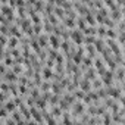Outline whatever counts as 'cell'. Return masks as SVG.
Returning a JSON list of instances; mask_svg holds the SVG:
<instances>
[{"instance_id": "6da1fadb", "label": "cell", "mask_w": 125, "mask_h": 125, "mask_svg": "<svg viewBox=\"0 0 125 125\" xmlns=\"http://www.w3.org/2000/svg\"><path fill=\"white\" fill-rule=\"evenodd\" d=\"M69 38L75 43V44H81L83 41H84V34H83V31H80V30H72V31H69Z\"/></svg>"}, {"instance_id": "7a4b0ae2", "label": "cell", "mask_w": 125, "mask_h": 125, "mask_svg": "<svg viewBox=\"0 0 125 125\" xmlns=\"http://www.w3.org/2000/svg\"><path fill=\"white\" fill-rule=\"evenodd\" d=\"M60 37H57V35H54V34H50L49 35V46H52V49L53 50H57L59 47H60Z\"/></svg>"}, {"instance_id": "3957f363", "label": "cell", "mask_w": 125, "mask_h": 125, "mask_svg": "<svg viewBox=\"0 0 125 125\" xmlns=\"http://www.w3.org/2000/svg\"><path fill=\"white\" fill-rule=\"evenodd\" d=\"M84 112V103L83 102H75L72 107V116H78Z\"/></svg>"}, {"instance_id": "277c9868", "label": "cell", "mask_w": 125, "mask_h": 125, "mask_svg": "<svg viewBox=\"0 0 125 125\" xmlns=\"http://www.w3.org/2000/svg\"><path fill=\"white\" fill-rule=\"evenodd\" d=\"M37 43H38V46L40 47H49V35H46V34H40L38 37H37Z\"/></svg>"}, {"instance_id": "5b68a950", "label": "cell", "mask_w": 125, "mask_h": 125, "mask_svg": "<svg viewBox=\"0 0 125 125\" xmlns=\"http://www.w3.org/2000/svg\"><path fill=\"white\" fill-rule=\"evenodd\" d=\"M78 84H80V90H81V91H84V93H88V91L91 90V83H90V81H87V80H84V78H83Z\"/></svg>"}, {"instance_id": "8992f818", "label": "cell", "mask_w": 125, "mask_h": 125, "mask_svg": "<svg viewBox=\"0 0 125 125\" xmlns=\"http://www.w3.org/2000/svg\"><path fill=\"white\" fill-rule=\"evenodd\" d=\"M53 15H54L57 19H62V21L65 19V10L62 9V8H59V6H54V9H53Z\"/></svg>"}, {"instance_id": "52a82bcc", "label": "cell", "mask_w": 125, "mask_h": 125, "mask_svg": "<svg viewBox=\"0 0 125 125\" xmlns=\"http://www.w3.org/2000/svg\"><path fill=\"white\" fill-rule=\"evenodd\" d=\"M5 109H6V112L9 113V112H15L16 110V104H15V102L13 100H8L6 103H5V106H3Z\"/></svg>"}, {"instance_id": "ba28073f", "label": "cell", "mask_w": 125, "mask_h": 125, "mask_svg": "<svg viewBox=\"0 0 125 125\" xmlns=\"http://www.w3.org/2000/svg\"><path fill=\"white\" fill-rule=\"evenodd\" d=\"M93 46H94L96 52H100V53H102V50H103V49L106 47L104 41H103V40H97V38H96V41H94V44H93Z\"/></svg>"}, {"instance_id": "9c48e42d", "label": "cell", "mask_w": 125, "mask_h": 125, "mask_svg": "<svg viewBox=\"0 0 125 125\" xmlns=\"http://www.w3.org/2000/svg\"><path fill=\"white\" fill-rule=\"evenodd\" d=\"M116 77V80H118V83H122V80H124V68L122 66H119L118 69H116V72H113V78Z\"/></svg>"}, {"instance_id": "30bf717a", "label": "cell", "mask_w": 125, "mask_h": 125, "mask_svg": "<svg viewBox=\"0 0 125 125\" xmlns=\"http://www.w3.org/2000/svg\"><path fill=\"white\" fill-rule=\"evenodd\" d=\"M35 106L40 109V110H46V106H47V102L43 99V97H38L37 100H35Z\"/></svg>"}, {"instance_id": "8fae6325", "label": "cell", "mask_w": 125, "mask_h": 125, "mask_svg": "<svg viewBox=\"0 0 125 125\" xmlns=\"http://www.w3.org/2000/svg\"><path fill=\"white\" fill-rule=\"evenodd\" d=\"M41 74H43V78H46V80H50V78L53 77V72H52V68H47V66H44V68H43V71H41Z\"/></svg>"}, {"instance_id": "7c38bea8", "label": "cell", "mask_w": 125, "mask_h": 125, "mask_svg": "<svg viewBox=\"0 0 125 125\" xmlns=\"http://www.w3.org/2000/svg\"><path fill=\"white\" fill-rule=\"evenodd\" d=\"M5 78H6L8 81H10V83H16V81H18V75H15L12 71H8L6 75H5Z\"/></svg>"}, {"instance_id": "4fadbf2b", "label": "cell", "mask_w": 125, "mask_h": 125, "mask_svg": "<svg viewBox=\"0 0 125 125\" xmlns=\"http://www.w3.org/2000/svg\"><path fill=\"white\" fill-rule=\"evenodd\" d=\"M50 115H52L53 118H54V116L57 118V116H60V115H62V110H60L57 106H52V109H50Z\"/></svg>"}, {"instance_id": "5bb4252c", "label": "cell", "mask_w": 125, "mask_h": 125, "mask_svg": "<svg viewBox=\"0 0 125 125\" xmlns=\"http://www.w3.org/2000/svg\"><path fill=\"white\" fill-rule=\"evenodd\" d=\"M106 27L104 25H100L99 28H96V35H100V37H104L106 35Z\"/></svg>"}, {"instance_id": "9a60e30c", "label": "cell", "mask_w": 125, "mask_h": 125, "mask_svg": "<svg viewBox=\"0 0 125 125\" xmlns=\"http://www.w3.org/2000/svg\"><path fill=\"white\" fill-rule=\"evenodd\" d=\"M18 43H19V40L15 38V37H10V38L8 40V44H9V47H12V49H16V47H18Z\"/></svg>"}, {"instance_id": "2e32d148", "label": "cell", "mask_w": 125, "mask_h": 125, "mask_svg": "<svg viewBox=\"0 0 125 125\" xmlns=\"http://www.w3.org/2000/svg\"><path fill=\"white\" fill-rule=\"evenodd\" d=\"M103 125H110L112 124V116L110 113H103V121H102Z\"/></svg>"}, {"instance_id": "e0dca14e", "label": "cell", "mask_w": 125, "mask_h": 125, "mask_svg": "<svg viewBox=\"0 0 125 125\" xmlns=\"http://www.w3.org/2000/svg\"><path fill=\"white\" fill-rule=\"evenodd\" d=\"M62 125H72V121H71V115L69 113H65L63 115V124Z\"/></svg>"}, {"instance_id": "ac0fdd59", "label": "cell", "mask_w": 125, "mask_h": 125, "mask_svg": "<svg viewBox=\"0 0 125 125\" xmlns=\"http://www.w3.org/2000/svg\"><path fill=\"white\" fill-rule=\"evenodd\" d=\"M13 63H15V60H12V57L8 54V56L5 57V66H12Z\"/></svg>"}, {"instance_id": "d6986e66", "label": "cell", "mask_w": 125, "mask_h": 125, "mask_svg": "<svg viewBox=\"0 0 125 125\" xmlns=\"http://www.w3.org/2000/svg\"><path fill=\"white\" fill-rule=\"evenodd\" d=\"M100 83H102V81L96 78V80H93V84H91V87H93V88H97V90H100V85H102Z\"/></svg>"}, {"instance_id": "ffe728a7", "label": "cell", "mask_w": 125, "mask_h": 125, "mask_svg": "<svg viewBox=\"0 0 125 125\" xmlns=\"http://www.w3.org/2000/svg\"><path fill=\"white\" fill-rule=\"evenodd\" d=\"M50 88H52V85H50L49 83H43V84H41V91H44V93H47V91H49Z\"/></svg>"}, {"instance_id": "44dd1931", "label": "cell", "mask_w": 125, "mask_h": 125, "mask_svg": "<svg viewBox=\"0 0 125 125\" xmlns=\"http://www.w3.org/2000/svg\"><path fill=\"white\" fill-rule=\"evenodd\" d=\"M8 94H9V93L0 91V102H8Z\"/></svg>"}, {"instance_id": "7402d4cb", "label": "cell", "mask_w": 125, "mask_h": 125, "mask_svg": "<svg viewBox=\"0 0 125 125\" xmlns=\"http://www.w3.org/2000/svg\"><path fill=\"white\" fill-rule=\"evenodd\" d=\"M8 116V112L5 107H0V118H6Z\"/></svg>"}, {"instance_id": "603a6c76", "label": "cell", "mask_w": 125, "mask_h": 125, "mask_svg": "<svg viewBox=\"0 0 125 125\" xmlns=\"http://www.w3.org/2000/svg\"><path fill=\"white\" fill-rule=\"evenodd\" d=\"M6 74V66L0 63V75H5Z\"/></svg>"}, {"instance_id": "cb8c5ba5", "label": "cell", "mask_w": 125, "mask_h": 125, "mask_svg": "<svg viewBox=\"0 0 125 125\" xmlns=\"http://www.w3.org/2000/svg\"><path fill=\"white\" fill-rule=\"evenodd\" d=\"M5 125H16V122L12 119V118H8V121H6V124Z\"/></svg>"}, {"instance_id": "d4e9b609", "label": "cell", "mask_w": 125, "mask_h": 125, "mask_svg": "<svg viewBox=\"0 0 125 125\" xmlns=\"http://www.w3.org/2000/svg\"><path fill=\"white\" fill-rule=\"evenodd\" d=\"M2 56H3V47H0V59H2Z\"/></svg>"}]
</instances>
